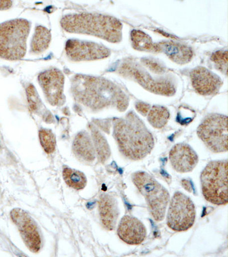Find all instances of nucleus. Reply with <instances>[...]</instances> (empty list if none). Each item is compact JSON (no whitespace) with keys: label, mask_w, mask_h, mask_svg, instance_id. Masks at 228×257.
Masks as SVG:
<instances>
[{"label":"nucleus","mask_w":228,"mask_h":257,"mask_svg":"<svg viewBox=\"0 0 228 257\" xmlns=\"http://www.w3.org/2000/svg\"><path fill=\"white\" fill-rule=\"evenodd\" d=\"M73 89L79 101L95 110L113 107L124 111L129 105L127 94L105 78L78 75L74 78Z\"/></svg>","instance_id":"nucleus-1"},{"label":"nucleus","mask_w":228,"mask_h":257,"mask_svg":"<svg viewBox=\"0 0 228 257\" xmlns=\"http://www.w3.org/2000/svg\"><path fill=\"white\" fill-rule=\"evenodd\" d=\"M113 134L120 152L131 161L143 160L154 147L151 133L133 111L114 120Z\"/></svg>","instance_id":"nucleus-2"},{"label":"nucleus","mask_w":228,"mask_h":257,"mask_svg":"<svg viewBox=\"0 0 228 257\" xmlns=\"http://www.w3.org/2000/svg\"><path fill=\"white\" fill-rule=\"evenodd\" d=\"M61 25L67 32L95 36L111 43H118L122 40V23L109 15L70 14L61 19Z\"/></svg>","instance_id":"nucleus-3"},{"label":"nucleus","mask_w":228,"mask_h":257,"mask_svg":"<svg viewBox=\"0 0 228 257\" xmlns=\"http://www.w3.org/2000/svg\"><path fill=\"white\" fill-rule=\"evenodd\" d=\"M118 73L151 93L170 97L176 92V83L171 74L159 75L133 60L124 61L120 65Z\"/></svg>","instance_id":"nucleus-4"},{"label":"nucleus","mask_w":228,"mask_h":257,"mask_svg":"<svg viewBox=\"0 0 228 257\" xmlns=\"http://www.w3.org/2000/svg\"><path fill=\"white\" fill-rule=\"evenodd\" d=\"M31 27L30 22L24 19L0 24V57L10 61L23 59Z\"/></svg>","instance_id":"nucleus-5"},{"label":"nucleus","mask_w":228,"mask_h":257,"mask_svg":"<svg viewBox=\"0 0 228 257\" xmlns=\"http://www.w3.org/2000/svg\"><path fill=\"white\" fill-rule=\"evenodd\" d=\"M203 196L213 205H226L228 203L227 161H213L207 164L201 173Z\"/></svg>","instance_id":"nucleus-6"},{"label":"nucleus","mask_w":228,"mask_h":257,"mask_svg":"<svg viewBox=\"0 0 228 257\" xmlns=\"http://www.w3.org/2000/svg\"><path fill=\"white\" fill-rule=\"evenodd\" d=\"M137 189L146 199L150 212L156 221H162L169 201V193L148 173L137 172L132 176Z\"/></svg>","instance_id":"nucleus-7"},{"label":"nucleus","mask_w":228,"mask_h":257,"mask_svg":"<svg viewBox=\"0 0 228 257\" xmlns=\"http://www.w3.org/2000/svg\"><path fill=\"white\" fill-rule=\"evenodd\" d=\"M198 138L210 151L219 153L227 151V117L219 114H210L198 126Z\"/></svg>","instance_id":"nucleus-8"},{"label":"nucleus","mask_w":228,"mask_h":257,"mask_svg":"<svg viewBox=\"0 0 228 257\" xmlns=\"http://www.w3.org/2000/svg\"><path fill=\"white\" fill-rule=\"evenodd\" d=\"M196 215L195 206L191 199L180 192L174 194L167 216L170 229L177 232L188 230L193 226Z\"/></svg>","instance_id":"nucleus-9"},{"label":"nucleus","mask_w":228,"mask_h":257,"mask_svg":"<svg viewBox=\"0 0 228 257\" xmlns=\"http://www.w3.org/2000/svg\"><path fill=\"white\" fill-rule=\"evenodd\" d=\"M65 51L66 55L74 61L101 60L111 55L110 49L104 45L75 39L66 42Z\"/></svg>","instance_id":"nucleus-10"},{"label":"nucleus","mask_w":228,"mask_h":257,"mask_svg":"<svg viewBox=\"0 0 228 257\" xmlns=\"http://www.w3.org/2000/svg\"><path fill=\"white\" fill-rule=\"evenodd\" d=\"M11 215L29 249L33 252H38L41 248V239L35 221L26 211L20 209L12 210Z\"/></svg>","instance_id":"nucleus-11"},{"label":"nucleus","mask_w":228,"mask_h":257,"mask_svg":"<svg viewBox=\"0 0 228 257\" xmlns=\"http://www.w3.org/2000/svg\"><path fill=\"white\" fill-rule=\"evenodd\" d=\"M39 81L51 105H59L63 101L64 76L60 70L57 69L46 70L40 74Z\"/></svg>","instance_id":"nucleus-12"},{"label":"nucleus","mask_w":228,"mask_h":257,"mask_svg":"<svg viewBox=\"0 0 228 257\" xmlns=\"http://www.w3.org/2000/svg\"><path fill=\"white\" fill-rule=\"evenodd\" d=\"M190 78L194 90L204 96L217 94L223 84L220 77L203 66H197L191 70Z\"/></svg>","instance_id":"nucleus-13"},{"label":"nucleus","mask_w":228,"mask_h":257,"mask_svg":"<svg viewBox=\"0 0 228 257\" xmlns=\"http://www.w3.org/2000/svg\"><path fill=\"white\" fill-rule=\"evenodd\" d=\"M169 160L175 171L184 173L192 172L198 163L197 153L189 145L177 144L169 152Z\"/></svg>","instance_id":"nucleus-14"},{"label":"nucleus","mask_w":228,"mask_h":257,"mask_svg":"<svg viewBox=\"0 0 228 257\" xmlns=\"http://www.w3.org/2000/svg\"><path fill=\"white\" fill-rule=\"evenodd\" d=\"M117 233L120 239L130 245H138L147 237L146 228L143 223L139 219L129 215L122 218Z\"/></svg>","instance_id":"nucleus-15"},{"label":"nucleus","mask_w":228,"mask_h":257,"mask_svg":"<svg viewBox=\"0 0 228 257\" xmlns=\"http://www.w3.org/2000/svg\"><path fill=\"white\" fill-rule=\"evenodd\" d=\"M156 45L157 52H163L177 64H188L192 59V49L186 45L173 41H164Z\"/></svg>","instance_id":"nucleus-16"},{"label":"nucleus","mask_w":228,"mask_h":257,"mask_svg":"<svg viewBox=\"0 0 228 257\" xmlns=\"http://www.w3.org/2000/svg\"><path fill=\"white\" fill-rule=\"evenodd\" d=\"M99 210L103 226L108 230L115 229L119 215L118 202L109 194H104L99 201Z\"/></svg>","instance_id":"nucleus-17"},{"label":"nucleus","mask_w":228,"mask_h":257,"mask_svg":"<svg viewBox=\"0 0 228 257\" xmlns=\"http://www.w3.org/2000/svg\"><path fill=\"white\" fill-rule=\"evenodd\" d=\"M73 151L77 156L84 161L91 162L95 159L94 145L86 133H80L77 135L74 142Z\"/></svg>","instance_id":"nucleus-18"},{"label":"nucleus","mask_w":228,"mask_h":257,"mask_svg":"<svg viewBox=\"0 0 228 257\" xmlns=\"http://www.w3.org/2000/svg\"><path fill=\"white\" fill-rule=\"evenodd\" d=\"M51 39V33L47 28L37 27L32 40L31 52L33 54L43 53L49 48Z\"/></svg>","instance_id":"nucleus-19"},{"label":"nucleus","mask_w":228,"mask_h":257,"mask_svg":"<svg viewBox=\"0 0 228 257\" xmlns=\"http://www.w3.org/2000/svg\"><path fill=\"white\" fill-rule=\"evenodd\" d=\"M131 39L132 47L137 51L157 52L156 44L146 33L134 30L131 33Z\"/></svg>","instance_id":"nucleus-20"},{"label":"nucleus","mask_w":228,"mask_h":257,"mask_svg":"<svg viewBox=\"0 0 228 257\" xmlns=\"http://www.w3.org/2000/svg\"><path fill=\"white\" fill-rule=\"evenodd\" d=\"M169 117L170 113L168 109L159 105L151 107L147 114L149 123L156 128H162L166 125Z\"/></svg>","instance_id":"nucleus-21"},{"label":"nucleus","mask_w":228,"mask_h":257,"mask_svg":"<svg viewBox=\"0 0 228 257\" xmlns=\"http://www.w3.org/2000/svg\"><path fill=\"white\" fill-rule=\"evenodd\" d=\"M63 177L66 183L70 187L76 190L85 188L87 179L84 173L77 170L65 168L63 171Z\"/></svg>","instance_id":"nucleus-22"},{"label":"nucleus","mask_w":228,"mask_h":257,"mask_svg":"<svg viewBox=\"0 0 228 257\" xmlns=\"http://www.w3.org/2000/svg\"><path fill=\"white\" fill-rule=\"evenodd\" d=\"M93 137L94 143V148L97 153L99 161L102 163L109 159L111 151L109 144L100 132L97 130H93Z\"/></svg>","instance_id":"nucleus-23"},{"label":"nucleus","mask_w":228,"mask_h":257,"mask_svg":"<svg viewBox=\"0 0 228 257\" xmlns=\"http://www.w3.org/2000/svg\"><path fill=\"white\" fill-rule=\"evenodd\" d=\"M39 138L41 146L46 152L49 154L55 151L56 138L51 131L42 128L39 132Z\"/></svg>","instance_id":"nucleus-24"},{"label":"nucleus","mask_w":228,"mask_h":257,"mask_svg":"<svg viewBox=\"0 0 228 257\" xmlns=\"http://www.w3.org/2000/svg\"><path fill=\"white\" fill-rule=\"evenodd\" d=\"M215 68L219 72L225 74H227V51H218L213 53L211 57Z\"/></svg>","instance_id":"nucleus-25"},{"label":"nucleus","mask_w":228,"mask_h":257,"mask_svg":"<svg viewBox=\"0 0 228 257\" xmlns=\"http://www.w3.org/2000/svg\"><path fill=\"white\" fill-rule=\"evenodd\" d=\"M141 63L151 72L159 74V75L164 76L169 74L168 70L165 66L156 60L145 58V59L141 60Z\"/></svg>","instance_id":"nucleus-26"},{"label":"nucleus","mask_w":228,"mask_h":257,"mask_svg":"<svg viewBox=\"0 0 228 257\" xmlns=\"http://www.w3.org/2000/svg\"><path fill=\"white\" fill-rule=\"evenodd\" d=\"M27 95L29 105L33 112L36 113L40 109V101L35 87L30 85L27 88Z\"/></svg>","instance_id":"nucleus-27"},{"label":"nucleus","mask_w":228,"mask_h":257,"mask_svg":"<svg viewBox=\"0 0 228 257\" xmlns=\"http://www.w3.org/2000/svg\"><path fill=\"white\" fill-rule=\"evenodd\" d=\"M135 107L137 111L143 116H146L151 109V105L144 102H138L136 103Z\"/></svg>","instance_id":"nucleus-28"},{"label":"nucleus","mask_w":228,"mask_h":257,"mask_svg":"<svg viewBox=\"0 0 228 257\" xmlns=\"http://www.w3.org/2000/svg\"><path fill=\"white\" fill-rule=\"evenodd\" d=\"M182 187L189 193L194 192V189L191 180L189 179H183L181 182Z\"/></svg>","instance_id":"nucleus-29"},{"label":"nucleus","mask_w":228,"mask_h":257,"mask_svg":"<svg viewBox=\"0 0 228 257\" xmlns=\"http://www.w3.org/2000/svg\"><path fill=\"white\" fill-rule=\"evenodd\" d=\"M11 1H0V11H4L9 10L12 6Z\"/></svg>","instance_id":"nucleus-30"}]
</instances>
